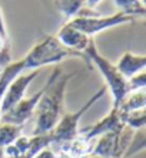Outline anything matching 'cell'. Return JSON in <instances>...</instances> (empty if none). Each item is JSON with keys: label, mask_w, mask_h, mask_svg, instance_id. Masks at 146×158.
<instances>
[{"label": "cell", "mask_w": 146, "mask_h": 158, "mask_svg": "<svg viewBox=\"0 0 146 158\" xmlns=\"http://www.w3.org/2000/svg\"><path fill=\"white\" fill-rule=\"evenodd\" d=\"M73 76L75 73H62V69L59 66L52 71L34 109L33 135L50 132L57 124V121L65 112V95L67 91V83Z\"/></svg>", "instance_id": "cell-1"}, {"label": "cell", "mask_w": 146, "mask_h": 158, "mask_svg": "<svg viewBox=\"0 0 146 158\" xmlns=\"http://www.w3.org/2000/svg\"><path fill=\"white\" fill-rule=\"evenodd\" d=\"M85 55H86L89 63L93 65L99 71L100 75L103 76L105 86H106V89L110 91V95H112V106H117L122 102V99L128 95V92H130L128 79L120 75V72L117 71L115 63H112L108 58H105L103 55L100 53L93 38L89 42L88 48L85 50Z\"/></svg>", "instance_id": "cell-2"}, {"label": "cell", "mask_w": 146, "mask_h": 158, "mask_svg": "<svg viewBox=\"0 0 146 158\" xmlns=\"http://www.w3.org/2000/svg\"><path fill=\"white\" fill-rule=\"evenodd\" d=\"M106 91H108L106 86L99 88L77 111H73V112H66L65 111L63 115L60 117V119L57 121V124L54 125V128L49 132L50 138H52V144L63 145V144L72 141L75 137H77L79 135V124L82 118H83V115L96 104L97 101L103 98Z\"/></svg>", "instance_id": "cell-3"}, {"label": "cell", "mask_w": 146, "mask_h": 158, "mask_svg": "<svg viewBox=\"0 0 146 158\" xmlns=\"http://www.w3.org/2000/svg\"><path fill=\"white\" fill-rule=\"evenodd\" d=\"M135 20H138V19L132 16H126L120 12H116L115 15H110V16L79 15V16L73 17L72 20H69V23L72 26H75L76 29H79L80 32H83L85 35H88L89 38H95L100 32H105V30L117 27L122 25H129V23H133Z\"/></svg>", "instance_id": "cell-4"}, {"label": "cell", "mask_w": 146, "mask_h": 158, "mask_svg": "<svg viewBox=\"0 0 146 158\" xmlns=\"http://www.w3.org/2000/svg\"><path fill=\"white\" fill-rule=\"evenodd\" d=\"M39 73H40V69H37V71H29L27 73H20L9 85L6 92H4L3 98L0 101V112H2V115L7 112L9 109H12L19 101H22L25 98L29 85L33 82L34 78Z\"/></svg>", "instance_id": "cell-5"}, {"label": "cell", "mask_w": 146, "mask_h": 158, "mask_svg": "<svg viewBox=\"0 0 146 158\" xmlns=\"http://www.w3.org/2000/svg\"><path fill=\"white\" fill-rule=\"evenodd\" d=\"M42 94H43V88L40 91L34 92L33 95L29 96V98H23L22 101H19L12 109H9L7 112L2 115L0 121L23 127L27 121H30L33 118L34 109H36V105H37Z\"/></svg>", "instance_id": "cell-6"}, {"label": "cell", "mask_w": 146, "mask_h": 158, "mask_svg": "<svg viewBox=\"0 0 146 158\" xmlns=\"http://www.w3.org/2000/svg\"><path fill=\"white\" fill-rule=\"evenodd\" d=\"M122 124H123L122 114L119 112V109H117L116 106H112L110 111H109L102 119L96 121L93 125H89V127H85V128L79 129V134L83 135L89 141H93L95 138H97V137H100V135H103V134L109 132V131H112V129L117 128V127Z\"/></svg>", "instance_id": "cell-7"}, {"label": "cell", "mask_w": 146, "mask_h": 158, "mask_svg": "<svg viewBox=\"0 0 146 158\" xmlns=\"http://www.w3.org/2000/svg\"><path fill=\"white\" fill-rule=\"evenodd\" d=\"M54 36L65 48L83 55L89 45V42L92 39L89 38L88 35H85L83 32H80L79 29H76L75 26H72L69 22H65V25L59 29V32Z\"/></svg>", "instance_id": "cell-8"}, {"label": "cell", "mask_w": 146, "mask_h": 158, "mask_svg": "<svg viewBox=\"0 0 146 158\" xmlns=\"http://www.w3.org/2000/svg\"><path fill=\"white\" fill-rule=\"evenodd\" d=\"M146 66V58L142 53H133V52H125L122 53L116 63L117 71L120 72L123 78L129 79L132 76L138 75L145 71Z\"/></svg>", "instance_id": "cell-9"}, {"label": "cell", "mask_w": 146, "mask_h": 158, "mask_svg": "<svg viewBox=\"0 0 146 158\" xmlns=\"http://www.w3.org/2000/svg\"><path fill=\"white\" fill-rule=\"evenodd\" d=\"M49 2L52 3L54 10L60 13L66 22L82 15L85 6V0H49Z\"/></svg>", "instance_id": "cell-10"}, {"label": "cell", "mask_w": 146, "mask_h": 158, "mask_svg": "<svg viewBox=\"0 0 146 158\" xmlns=\"http://www.w3.org/2000/svg\"><path fill=\"white\" fill-rule=\"evenodd\" d=\"M146 105V95L145 89H139V91H130L128 92V95L122 99V102L117 105L116 108L119 109V112L122 115L133 111H139V109H145Z\"/></svg>", "instance_id": "cell-11"}, {"label": "cell", "mask_w": 146, "mask_h": 158, "mask_svg": "<svg viewBox=\"0 0 146 158\" xmlns=\"http://www.w3.org/2000/svg\"><path fill=\"white\" fill-rule=\"evenodd\" d=\"M116 7L119 9L117 12L123 13L126 16H132L136 19H143L146 15V7L143 0H113Z\"/></svg>", "instance_id": "cell-12"}, {"label": "cell", "mask_w": 146, "mask_h": 158, "mask_svg": "<svg viewBox=\"0 0 146 158\" xmlns=\"http://www.w3.org/2000/svg\"><path fill=\"white\" fill-rule=\"evenodd\" d=\"M22 128L23 127L0 121V150H3L4 147L10 145L13 141H16L22 135Z\"/></svg>", "instance_id": "cell-13"}, {"label": "cell", "mask_w": 146, "mask_h": 158, "mask_svg": "<svg viewBox=\"0 0 146 158\" xmlns=\"http://www.w3.org/2000/svg\"><path fill=\"white\" fill-rule=\"evenodd\" d=\"M145 145H146V138H145V128H140V129H136L133 134V137L130 139V144L126 150L125 155L123 158H130L133 155L139 154L145 150Z\"/></svg>", "instance_id": "cell-14"}, {"label": "cell", "mask_w": 146, "mask_h": 158, "mask_svg": "<svg viewBox=\"0 0 146 158\" xmlns=\"http://www.w3.org/2000/svg\"><path fill=\"white\" fill-rule=\"evenodd\" d=\"M123 117V124L128 125L129 128L132 129H140V128H145V124H146V114H145V109H139V111H133V112H129V114H125L122 115Z\"/></svg>", "instance_id": "cell-15"}, {"label": "cell", "mask_w": 146, "mask_h": 158, "mask_svg": "<svg viewBox=\"0 0 146 158\" xmlns=\"http://www.w3.org/2000/svg\"><path fill=\"white\" fill-rule=\"evenodd\" d=\"M129 83V91H139V89H145L146 86V73L145 71L138 73V75L132 76L128 79Z\"/></svg>", "instance_id": "cell-16"}, {"label": "cell", "mask_w": 146, "mask_h": 158, "mask_svg": "<svg viewBox=\"0 0 146 158\" xmlns=\"http://www.w3.org/2000/svg\"><path fill=\"white\" fill-rule=\"evenodd\" d=\"M0 38L9 40V35H7V27H6V22H4V16L3 12L0 9Z\"/></svg>", "instance_id": "cell-17"}, {"label": "cell", "mask_w": 146, "mask_h": 158, "mask_svg": "<svg viewBox=\"0 0 146 158\" xmlns=\"http://www.w3.org/2000/svg\"><path fill=\"white\" fill-rule=\"evenodd\" d=\"M33 158H54V152L50 151L49 148H46V150H43L42 152H39V154Z\"/></svg>", "instance_id": "cell-18"}, {"label": "cell", "mask_w": 146, "mask_h": 158, "mask_svg": "<svg viewBox=\"0 0 146 158\" xmlns=\"http://www.w3.org/2000/svg\"><path fill=\"white\" fill-rule=\"evenodd\" d=\"M54 158H76V157L75 155H72L69 151L60 148V150L57 151V154H54Z\"/></svg>", "instance_id": "cell-19"}, {"label": "cell", "mask_w": 146, "mask_h": 158, "mask_svg": "<svg viewBox=\"0 0 146 158\" xmlns=\"http://www.w3.org/2000/svg\"><path fill=\"white\" fill-rule=\"evenodd\" d=\"M102 0H85V6H88L89 9H95Z\"/></svg>", "instance_id": "cell-20"}, {"label": "cell", "mask_w": 146, "mask_h": 158, "mask_svg": "<svg viewBox=\"0 0 146 158\" xmlns=\"http://www.w3.org/2000/svg\"><path fill=\"white\" fill-rule=\"evenodd\" d=\"M7 45H10V42L6 40V39H3V38H0V50L3 49L4 46H7Z\"/></svg>", "instance_id": "cell-21"}, {"label": "cell", "mask_w": 146, "mask_h": 158, "mask_svg": "<svg viewBox=\"0 0 146 158\" xmlns=\"http://www.w3.org/2000/svg\"><path fill=\"white\" fill-rule=\"evenodd\" d=\"M83 158H103V157H100V155H96V154H92V152H90V154L85 155Z\"/></svg>", "instance_id": "cell-22"}, {"label": "cell", "mask_w": 146, "mask_h": 158, "mask_svg": "<svg viewBox=\"0 0 146 158\" xmlns=\"http://www.w3.org/2000/svg\"><path fill=\"white\" fill-rule=\"evenodd\" d=\"M13 158H25V157H13Z\"/></svg>", "instance_id": "cell-23"}, {"label": "cell", "mask_w": 146, "mask_h": 158, "mask_svg": "<svg viewBox=\"0 0 146 158\" xmlns=\"http://www.w3.org/2000/svg\"><path fill=\"white\" fill-rule=\"evenodd\" d=\"M0 71H2V69H0Z\"/></svg>", "instance_id": "cell-24"}]
</instances>
